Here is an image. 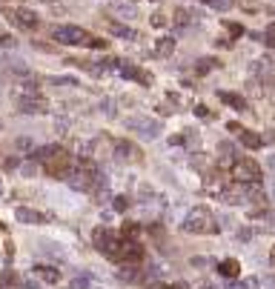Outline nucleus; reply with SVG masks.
I'll use <instances>...</instances> for the list:
<instances>
[{
    "instance_id": "1",
    "label": "nucleus",
    "mask_w": 275,
    "mask_h": 289,
    "mask_svg": "<svg viewBox=\"0 0 275 289\" xmlns=\"http://www.w3.org/2000/svg\"><path fill=\"white\" fill-rule=\"evenodd\" d=\"M183 232L189 235H218L221 226H218V218L209 206H192L183 218Z\"/></svg>"
},
{
    "instance_id": "2",
    "label": "nucleus",
    "mask_w": 275,
    "mask_h": 289,
    "mask_svg": "<svg viewBox=\"0 0 275 289\" xmlns=\"http://www.w3.org/2000/svg\"><path fill=\"white\" fill-rule=\"evenodd\" d=\"M3 17H6L14 29H20V32H38V29H41V14L26 9V6H6V9H3Z\"/></svg>"
},
{
    "instance_id": "3",
    "label": "nucleus",
    "mask_w": 275,
    "mask_h": 289,
    "mask_svg": "<svg viewBox=\"0 0 275 289\" xmlns=\"http://www.w3.org/2000/svg\"><path fill=\"white\" fill-rule=\"evenodd\" d=\"M52 38L63 46H89L92 43V35L81 26H72V23H63V26L52 29Z\"/></svg>"
},
{
    "instance_id": "4",
    "label": "nucleus",
    "mask_w": 275,
    "mask_h": 289,
    "mask_svg": "<svg viewBox=\"0 0 275 289\" xmlns=\"http://www.w3.org/2000/svg\"><path fill=\"white\" fill-rule=\"evenodd\" d=\"M129 132H138V138H146V140H155L161 135V124L155 118H146V115H132L124 121Z\"/></svg>"
},
{
    "instance_id": "5",
    "label": "nucleus",
    "mask_w": 275,
    "mask_h": 289,
    "mask_svg": "<svg viewBox=\"0 0 275 289\" xmlns=\"http://www.w3.org/2000/svg\"><path fill=\"white\" fill-rule=\"evenodd\" d=\"M232 178H235V183H244V186L261 183V166H258V161H252V158H241L232 166Z\"/></svg>"
},
{
    "instance_id": "6",
    "label": "nucleus",
    "mask_w": 275,
    "mask_h": 289,
    "mask_svg": "<svg viewBox=\"0 0 275 289\" xmlns=\"http://www.w3.org/2000/svg\"><path fill=\"white\" fill-rule=\"evenodd\" d=\"M17 109L23 115H46L49 112V100L43 95H23V97H17Z\"/></svg>"
},
{
    "instance_id": "7",
    "label": "nucleus",
    "mask_w": 275,
    "mask_h": 289,
    "mask_svg": "<svg viewBox=\"0 0 275 289\" xmlns=\"http://www.w3.org/2000/svg\"><path fill=\"white\" fill-rule=\"evenodd\" d=\"M115 158L124 161V164H140V161H143V152H140V146L132 143V140H118V143H115Z\"/></svg>"
},
{
    "instance_id": "8",
    "label": "nucleus",
    "mask_w": 275,
    "mask_h": 289,
    "mask_svg": "<svg viewBox=\"0 0 275 289\" xmlns=\"http://www.w3.org/2000/svg\"><path fill=\"white\" fill-rule=\"evenodd\" d=\"M43 166H46V175H52V178H69V175H72V169H75V161L63 152V155L52 158L49 164H43Z\"/></svg>"
},
{
    "instance_id": "9",
    "label": "nucleus",
    "mask_w": 275,
    "mask_h": 289,
    "mask_svg": "<svg viewBox=\"0 0 275 289\" xmlns=\"http://www.w3.org/2000/svg\"><path fill=\"white\" fill-rule=\"evenodd\" d=\"M112 241H118L115 229H109V226H97V229H92V244H95L100 252H106V249L112 247Z\"/></svg>"
},
{
    "instance_id": "10",
    "label": "nucleus",
    "mask_w": 275,
    "mask_h": 289,
    "mask_svg": "<svg viewBox=\"0 0 275 289\" xmlns=\"http://www.w3.org/2000/svg\"><path fill=\"white\" fill-rule=\"evenodd\" d=\"M63 152H66V149H63L60 143H49V146H41V149L32 152V161H35V164H49L52 158L63 155Z\"/></svg>"
},
{
    "instance_id": "11",
    "label": "nucleus",
    "mask_w": 275,
    "mask_h": 289,
    "mask_svg": "<svg viewBox=\"0 0 275 289\" xmlns=\"http://www.w3.org/2000/svg\"><path fill=\"white\" fill-rule=\"evenodd\" d=\"M14 218L20 220V223H46L49 215H43V212H38V209H32V206H17L14 209Z\"/></svg>"
},
{
    "instance_id": "12",
    "label": "nucleus",
    "mask_w": 275,
    "mask_h": 289,
    "mask_svg": "<svg viewBox=\"0 0 275 289\" xmlns=\"http://www.w3.org/2000/svg\"><path fill=\"white\" fill-rule=\"evenodd\" d=\"M121 75H124L126 81L140 83V86H149V83H152V75H149V72L138 69V66H132V63H124V66H121Z\"/></svg>"
},
{
    "instance_id": "13",
    "label": "nucleus",
    "mask_w": 275,
    "mask_h": 289,
    "mask_svg": "<svg viewBox=\"0 0 275 289\" xmlns=\"http://www.w3.org/2000/svg\"><path fill=\"white\" fill-rule=\"evenodd\" d=\"M218 275H224L227 281H238L241 278V263L235 261V258H227V261L218 263Z\"/></svg>"
},
{
    "instance_id": "14",
    "label": "nucleus",
    "mask_w": 275,
    "mask_h": 289,
    "mask_svg": "<svg viewBox=\"0 0 275 289\" xmlns=\"http://www.w3.org/2000/svg\"><path fill=\"white\" fill-rule=\"evenodd\" d=\"M152 55H155V57H169V55H175V38H169V35L158 38V41H155V49H152Z\"/></svg>"
},
{
    "instance_id": "15",
    "label": "nucleus",
    "mask_w": 275,
    "mask_h": 289,
    "mask_svg": "<svg viewBox=\"0 0 275 289\" xmlns=\"http://www.w3.org/2000/svg\"><path fill=\"white\" fill-rule=\"evenodd\" d=\"M109 32H112V35H118V38H126V41H138V38H140L135 29H129L126 23H121V20H112Z\"/></svg>"
},
{
    "instance_id": "16",
    "label": "nucleus",
    "mask_w": 275,
    "mask_h": 289,
    "mask_svg": "<svg viewBox=\"0 0 275 289\" xmlns=\"http://www.w3.org/2000/svg\"><path fill=\"white\" fill-rule=\"evenodd\" d=\"M192 20H195L192 9H178V12H175V29H178V32H186V29L192 26Z\"/></svg>"
},
{
    "instance_id": "17",
    "label": "nucleus",
    "mask_w": 275,
    "mask_h": 289,
    "mask_svg": "<svg viewBox=\"0 0 275 289\" xmlns=\"http://www.w3.org/2000/svg\"><path fill=\"white\" fill-rule=\"evenodd\" d=\"M218 97L227 103V106H232V109H238V112L247 109V100H244L241 95H235V92H218Z\"/></svg>"
},
{
    "instance_id": "18",
    "label": "nucleus",
    "mask_w": 275,
    "mask_h": 289,
    "mask_svg": "<svg viewBox=\"0 0 275 289\" xmlns=\"http://www.w3.org/2000/svg\"><path fill=\"white\" fill-rule=\"evenodd\" d=\"M238 135H241V143H244L247 149H261L264 146V138L261 135H255V132H249V129H241Z\"/></svg>"
},
{
    "instance_id": "19",
    "label": "nucleus",
    "mask_w": 275,
    "mask_h": 289,
    "mask_svg": "<svg viewBox=\"0 0 275 289\" xmlns=\"http://www.w3.org/2000/svg\"><path fill=\"white\" fill-rule=\"evenodd\" d=\"M35 275H41L43 281H49V284H57V281H60V272H57L55 266H43V263L35 266Z\"/></svg>"
},
{
    "instance_id": "20",
    "label": "nucleus",
    "mask_w": 275,
    "mask_h": 289,
    "mask_svg": "<svg viewBox=\"0 0 275 289\" xmlns=\"http://www.w3.org/2000/svg\"><path fill=\"white\" fill-rule=\"evenodd\" d=\"M138 235H140V223H135V220H126L121 226V238L124 241H138Z\"/></svg>"
},
{
    "instance_id": "21",
    "label": "nucleus",
    "mask_w": 275,
    "mask_h": 289,
    "mask_svg": "<svg viewBox=\"0 0 275 289\" xmlns=\"http://www.w3.org/2000/svg\"><path fill=\"white\" fill-rule=\"evenodd\" d=\"M121 281H126V284H140L143 278H140V269L138 266H129L126 263L124 269H121Z\"/></svg>"
},
{
    "instance_id": "22",
    "label": "nucleus",
    "mask_w": 275,
    "mask_h": 289,
    "mask_svg": "<svg viewBox=\"0 0 275 289\" xmlns=\"http://www.w3.org/2000/svg\"><path fill=\"white\" fill-rule=\"evenodd\" d=\"M46 81L52 83V86H72V89H78V86H81L78 78H72V75H55V78H46Z\"/></svg>"
},
{
    "instance_id": "23",
    "label": "nucleus",
    "mask_w": 275,
    "mask_h": 289,
    "mask_svg": "<svg viewBox=\"0 0 275 289\" xmlns=\"http://www.w3.org/2000/svg\"><path fill=\"white\" fill-rule=\"evenodd\" d=\"M20 284H23V278L17 272H9V269L0 272V287H20Z\"/></svg>"
},
{
    "instance_id": "24",
    "label": "nucleus",
    "mask_w": 275,
    "mask_h": 289,
    "mask_svg": "<svg viewBox=\"0 0 275 289\" xmlns=\"http://www.w3.org/2000/svg\"><path fill=\"white\" fill-rule=\"evenodd\" d=\"M115 14H121V17H138V9L132 6V3H115Z\"/></svg>"
},
{
    "instance_id": "25",
    "label": "nucleus",
    "mask_w": 275,
    "mask_h": 289,
    "mask_svg": "<svg viewBox=\"0 0 275 289\" xmlns=\"http://www.w3.org/2000/svg\"><path fill=\"white\" fill-rule=\"evenodd\" d=\"M215 66H221V63L215 60V57H204V60H198V63H195V69H198V75H206V72H212Z\"/></svg>"
},
{
    "instance_id": "26",
    "label": "nucleus",
    "mask_w": 275,
    "mask_h": 289,
    "mask_svg": "<svg viewBox=\"0 0 275 289\" xmlns=\"http://www.w3.org/2000/svg\"><path fill=\"white\" fill-rule=\"evenodd\" d=\"M209 9H215V12H227L229 6H232V0H204Z\"/></svg>"
},
{
    "instance_id": "27",
    "label": "nucleus",
    "mask_w": 275,
    "mask_h": 289,
    "mask_svg": "<svg viewBox=\"0 0 275 289\" xmlns=\"http://www.w3.org/2000/svg\"><path fill=\"white\" fill-rule=\"evenodd\" d=\"M224 26H227L229 41H235V38H241V35H244V26H241V23H232V20H229V23H224Z\"/></svg>"
},
{
    "instance_id": "28",
    "label": "nucleus",
    "mask_w": 275,
    "mask_h": 289,
    "mask_svg": "<svg viewBox=\"0 0 275 289\" xmlns=\"http://www.w3.org/2000/svg\"><path fill=\"white\" fill-rule=\"evenodd\" d=\"M112 209H115V212H126V209H129V198H126V195L112 198Z\"/></svg>"
},
{
    "instance_id": "29",
    "label": "nucleus",
    "mask_w": 275,
    "mask_h": 289,
    "mask_svg": "<svg viewBox=\"0 0 275 289\" xmlns=\"http://www.w3.org/2000/svg\"><path fill=\"white\" fill-rule=\"evenodd\" d=\"M264 46L275 49V23H270V26H267V32H264Z\"/></svg>"
},
{
    "instance_id": "30",
    "label": "nucleus",
    "mask_w": 275,
    "mask_h": 289,
    "mask_svg": "<svg viewBox=\"0 0 275 289\" xmlns=\"http://www.w3.org/2000/svg\"><path fill=\"white\" fill-rule=\"evenodd\" d=\"M152 26H155V29H164L166 26V17L161 12H155V14H152Z\"/></svg>"
},
{
    "instance_id": "31",
    "label": "nucleus",
    "mask_w": 275,
    "mask_h": 289,
    "mask_svg": "<svg viewBox=\"0 0 275 289\" xmlns=\"http://www.w3.org/2000/svg\"><path fill=\"white\" fill-rule=\"evenodd\" d=\"M100 109L106 112V115H109V118H115V112H118V106H115V103H112V100H103V103H100Z\"/></svg>"
},
{
    "instance_id": "32",
    "label": "nucleus",
    "mask_w": 275,
    "mask_h": 289,
    "mask_svg": "<svg viewBox=\"0 0 275 289\" xmlns=\"http://www.w3.org/2000/svg\"><path fill=\"white\" fill-rule=\"evenodd\" d=\"M195 115H198V118H204V121H209V118H212V112L206 109V106H195Z\"/></svg>"
},
{
    "instance_id": "33",
    "label": "nucleus",
    "mask_w": 275,
    "mask_h": 289,
    "mask_svg": "<svg viewBox=\"0 0 275 289\" xmlns=\"http://www.w3.org/2000/svg\"><path fill=\"white\" fill-rule=\"evenodd\" d=\"M241 289H258V278H247V281H241Z\"/></svg>"
},
{
    "instance_id": "34",
    "label": "nucleus",
    "mask_w": 275,
    "mask_h": 289,
    "mask_svg": "<svg viewBox=\"0 0 275 289\" xmlns=\"http://www.w3.org/2000/svg\"><path fill=\"white\" fill-rule=\"evenodd\" d=\"M72 287H75V289H86V287H89V278H75V281H72Z\"/></svg>"
},
{
    "instance_id": "35",
    "label": "nucleus",
    "mask_w": 275,
    "mask_h": 289,
    "mask_svg": "<svg viewBox=\"0 0 275 289\" xmlns=\"http://www.w3.org/2000/svg\"><path fill=\"white\" fill-rule=\"evenodd\" d=\"M109 43L106 41H100V38H92V43H89V49H106Z\"/></svg>"
},
{
    "instance_id": "36",
    "label": "nucleus",
    "mask_w": 275,
    "mask_h": 289,
    "mask_svg": "<svg viewBox=\"0 0 275 289\" xmlns=\"http://www.w3.org/2000/svg\"><path fill=\"white\" fill-rule=\"evenodd\" d=\"M29 146H32V140H29V138H20V140H17V149H29Z\"/></svg>"
},
{
    "instance_id": "37",
    "label": "nucleus",
    "mask_w": 275,
    "mask_h": 289,
    "mask_svg": "<svg viewBox=\"0 0 275 289\" xmlns=\"http://www.w3.org/2000/svg\"><path fill=\"white\" fill-rule=\"evenodd\" d=\"M143 289H166V284H161V281H155V284H146Z\"/></svg>"
},
{
    "instance_id": "38",
    "label": "nucleus",
    "mask_w": 275,
    "mask_h": 289,
    "mask_svg": "<svg viewBox=\"0 0 275 289\" xmlns=\"http://www.w3.org/2000/svg\"><path fill=\"white\" fill-rule=\"evenodd\" d=\"M166 289H186V284H172V287H166Z\"/></svg>"
},
{
    "instance_id": "39",
    "label": "nucleus",
    "mask_w": 275,
    "mask_h": 289,
    "mask_svg": "<svg viewBox=\"0 0 275 289\" xmlns=\"http://www.w3.org/2000/svg\"><path fill=\"white\" fill-rule=\"evenodd\" d=\"M201 289H218L215 284H201Z\"/></svg>"
},
{
    "instance_id": "40",
    "label": "nucleus",
    "mask_w": 275,
    "mask_h": 289,
    "mask_svg": "<svg viewBox=\"0 0 275 289\" xmlns=\"http://www.w3.org/2000/svg\"><path fill=\"white\" fill-rule=\"evenodd\" d=\"M267 166H270V169H273V172H275V155H273V158H270V164H267Z\"/></svg>"
},
{
    "instance_id": "41",
    "label": "nucleus",
    "mask_w": 275,
    "mask_h": 289,
    "mask_svg": "<svg viewBox=\"0 0 275 289\" xmlns=\"http://www.w3.org/2000/svg\"><path fill=\"white\" fill-rule=\"evenodd\" d=\"M270 261H273V263H275V247H273V255H270Z\"/></svg>"
},
{
    "instance_id": "42",
    "label": "nucleus",
    "mask_w": 275,
    "mask_h": 289,
    "mask_svg": "<svg viewBox=\"0 0 275 289\" xmlns=\"http://www.w3.org/2000/svg\"><path fill=\"white\" fill-rule=\"evenodd\" d=\"M43 3H55V0H43Z\"/></svg>"
},
{
    "instance_id": "43",
    "label": "nucleus",
    "mask_w": 275,
    "mask_h": 289,
    "mask_svg": "<svg viewBox=\"0 0 275 289\" xmlns=\"http://www.w3.org/2000/svg\"><path fill=\"white\" fill-rule=\"evenodd\" d=\"M0 195H3V183H0Z\"/></svg>"
},
{
    "instance_id": "44",
    "label": "nucleus",
    "mask_w": 275,
    "mask_h": 289,
    "mask_svg": "<svg viewBox=\"0 0 275 289\" xmlns=\"http://www.w3.org/2000/svg\"><path fill=\"white\" fill-rule=\"evenodd\" d=\"M129 3H132V0H129Z\"/></svg>"
}]
</instances>
